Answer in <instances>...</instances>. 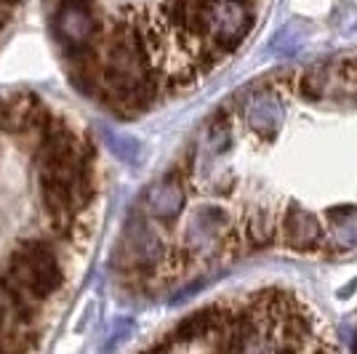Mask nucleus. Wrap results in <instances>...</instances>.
Segmentation results:
<instances>
[{
  "label": "nucleus",
  "instance_id": "obj_9",
  "mask_svg": "<svg viewBox=\"0 0 357 354\" xmlns=\"http://www.w3.org/2000/svg\"><path fill=\"white\" fill-rule=\"evenodd\" d=\"M248 235H251V240L256 245H267L269 240H272V235H275V232H272V219L264 216V213H259L251 222V232H248Z\"/></svg>",
  "mask_w": 357,
  "mask_h": 354
},
{
  "label": "nucleus",
  "instance_id": "obj_4",
  "mask_svg": "<svg viewBox=\"0 0 357 354\" xmlns=\"http://www.w3.org/2000/svg\"><path fill=\"white\" fill-rule=\"evenodd\" d=\"M283 118H285L283 104L267 88L253 91L251 99L245 102V120H248V125H251L253 131L275 133L283 125Z\"/></svg>",
  "mask_w": 357,
  "mask_h": 354
},
{
  "label": "nucleus",
  "instance_id": "obj_1",
  "mask_svg": "<svg viewBox=\"0 0 357 354\" xmlns=\"http://www.w3.org/2000/svg\"><path fill=\"white\" fill-rule=\"evenodd\" d=\"M11 275L16 285L35 298H45L61 285L59 261L43 243H27L19 248L11 261Z\"/></svg>",
  "mask_w": 357,
  "mask_h": 354
},
{
  "label": "nucleus",
  "instance_id": "obj_5",
  "mask_svg": "<svg viewBox=\"0 0 357 354\" xmlns=\"http://www.w3.org/2000/svg\"><path fill=\"white\" fill-rule=\"evenodd\" d=\"M328 235L333 248L355 251L357 248V208L339 206L328 210Z\"/></svg>",
  "mask_w": 357,
  "mask_h": 354
},
{
  "label": "nucleus",
  "instance_id": "obj_10",
  "mask_svg": "<svg viewBox=\"0 0 357 354\" xmlns=\"http://www.w3.org/2000/svg\"><path fill=\"white\" fill-rule=\"evenodd\" d=\"M8 3H19V0H8Z\"/></svg>",
  "mask_w": 357,
  "mask_h": 354
},
{
  "label": "nucleus",
  "instance_id": "obj_2",
  "mask_svg": "<svg viewBox=\"0 0 357 354\" xmlns=\"http://www.w3.org/2000/svg\"><path fill=\"white\" fill-rule=\"evenodd\" d=\"M54 32H56V40L67 45L73 54L83 51L96 32V19L89 0H64L54 16Z\"/></svg>",
  "mask_w": 357,
  "mask_h": 354
},
{
  "label": "nucleus",
  "instance_id": "obj_8",
  "mask_svg": "<svg viewBox=\"0 0 357 354\" xmlns=\"http://www.w3.org/2000/svg\"><path fill=\"white\" fill-rule=\"evenodd\" d=\"M219 325H222V311H219V309L195 311V314H190L184 323L178 325L176 336H181L184 341L203 339V336H208L211 330H216Z\"/></svg>",
  "mask_w": 357,
  "mask_h": 354
},
{
  "label": "nucleus",
  "instance_id": "obj_3",
  "mask_svg": "<svg viewBox=\"0 0 357 354\" xmlns=\"http://www.w3.org/2000/svg\"><path fill=\"white\" fill-rule=\"evenodd\" d=\"M280 232H283L285 245L298 253L317 251L323 245V237H326V229H323L320 219L314 216L312 210H307L301 206H294L285 210Z\"/></svg>",
  "mask_w": 357,
  "mask_h": 354
},
{
  "label": "nucleus",
  "instance_id": "obj_7",
  "mask_svg": "<svg viewBox=\"0 0 357 354\" xmlns=\"http://www.w3.org/2000/svg\"><path fill=\"white\" fill-rule=\"evenodd\" d=\"M38 120V102L32 96H11L0 104V123L6 128H27Z\"/></svg>",
  "mask_w": 357,
  "mask_h": 354
},
{
  "label": "nucleus",
  "instance_id": "obj_6",
  "mask_svg": "<svg viewBox=\"0 0 357 354\" xmlns=\"http://www.w3.org/2000/svg\"><path fill=\"white\" fill-rule=\"evenodd\" d=\"M147 208L152 210V216L158 219H174L178 216V210L184 208V190L176 178H163L160 184H155L147 194Z\"/></svg>",
  "mask_w": 357,
  "mask_h": 354
}]
</instances>
